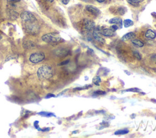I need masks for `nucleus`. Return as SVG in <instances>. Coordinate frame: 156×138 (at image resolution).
Returning a JSON list of instances; mask_svg holds the SVG:
<instances>
[{
    "label": "nucleus",
    "instance_id": "nucleus-10",
    "mask_svg": "<svg viewBox=\"0 0 156 138\" xmlns=\"http://www.w3.org/2000/svg\"><path fill=\"white\" fill-rule=\"evenodd\" d=\"M135 38V34L134 32H131L129 33H127L125 35L123 36L121 38V40L123 41H127V40H132Z\"/></svg>",
    "mask_w": 156,
    "mask_h": 138
},
{
    "label": "nucleus",
    "instance_id": "nucleus-14",
    "mask_svg": "<svg viewBox=\"0 0 156 138\" xmlns=\"http://www.w3.org/2000/svg\"><path fill=\"white\" fill-rule=\"evenodd\" d=\"M133 24H134L133 21H132L130 19H126L123 22V26H124V27H126V28L133 26Z\"/></svg>",
    "mask_w": 156,
    "mask_h": 138
},
{
    "label": "nucleus",
    "instance_id": "nucleus-28",
    "mask_svg": "<svg viewBox=\"0 0 156 138\" xmlns=\"http://www.w3.org/2000/svg\"><path fill=\"white\" fill-rule=\"evenodd\" d=\"M61 1L64 4L67 5L69 2V0H61Z\"/></svg>",
    "mask_w": 156,
    "mask_h": 138
},
{
    "label": "nucleus",
    "instance_id": "nucleus-9",
    "mask_svg": "<svg viewBox=\"0 0 156 138\" xmlns=\"http://www.w3.org/2000/svg\"><path fill=\"white\" fill-rule=\"evenodd\" d=\"M109 23L110 24H116L117 25L119 28L121 29L123 26V21L121 18H113L109 20Z\"/></svg>",
    "mask_w": 156,
    "mask_h": 138
},
{
    "label": "nucleus",
    "instance_id": "nucleus-32",
    "mask_svg": "<svg viewBox=\"0 0 156 138\" xmlns=\"http://www.w3.org/2000/svg\"><path fill=\"white\" fill-rule=\"evenodd\" d=\"M78 132V131H73V133H77Z\"/></svg>",
    "mask_w": 156,
    "mask_h": 138
},
{
    "label": "nucleus",
    "instance_id": "nucleus-30",
    "mask_svg": "<svg viewBox=\"0 0 156 138\" xmlns=\"http://www.w3.org/2000/svg\"><path fill=\"white\" fill-rule=\"evenodd\" d=\"M95 1H96L98 3H103L106 1V0H95Z\"/></svg>",
    "mask_w": 156,
    "mask_h": 138
},
{
    "label": "nucleus",
    "instance_id": "nucleus-1",
    "mask_svg": "<svg viewBox=\"0 0 156 138\" xmlns=\"http://www.w3.org/2000/svg\"><path fill=\"white\" fill-rule=\"evenodd\" d=\"M54 71L49 66H42L37 71V76L41 79H49L53 76Z\"/></svg>",
    "mask_w": 156,
    "mask_h": 138
},
{
    "label": "nucleus",
    "instance_id": "nucleus-15",
    "mask_svg": "<svg viewBox=\"0 0 156 138\" xmlns=\"http://www.w3.org/2000/svg\"><path fill=\"white\" fill-rule=\"evenodd\" d=\"M143 0H127V1L131 5L134 6H138L141 2H142Z\"/></svg>",
    "mask_w": 156,
    "mask_h": 138
},
{
    "label": "nucleus",
    "instance_id": "nucleus-20",
    "mask_svg": "<svg viewBox=\"0 0 156 138\" xmlns=\"http://www.w3.org/2000/svg\"><path fill=\"white\" fill-rule=\"evenodd\" d=\"M124 92H141V90L138 88H130V89H127L124 91Z\"/></svg>",
    "mask_w": 156,
    "mask_h": 138
},
{
    "label": "nucleus",
    "instance_id": "nucleus-4",
    "mask_svg": "<svg viewBox=\"0 0 156 138\" xmlns=\"http://www.w3.org/2000/svg\"><path fill=\"white\" fill-rule=\"evenodd\" d=\"M20 17L23 21L27 23H33L36 20L35 16L33 13L27 11L22 12L20 15Z\"/></svg>",
    "mask_w": 156,
    "mask_h": 138
},
{
    "label": "nucleus",
    "instance_id": "nucleus-11",
    "mask_svg": "<svg viewBox=\"0 0 156 138\" xmlns=\"http://www.w3.org/2000/svg\"><path fill=\"white\" fill-rule=\"evenodd\" d=\"M145 37L149 40H153L156 37V33L151 29H148L145 33Z\"/></svg>",
    "mask_w": 156,
    "mask_h": 138
},
{
    "label": "nucleus",
    "instance_id": "nucleus-21",
    "mask_svg": "<svg viewBox=\"0 0 156 138\" xmlns=\"http://www.w3.org/2000/svg\"><path fill=\"white\" fill-rule=\"evenodd\" d=\"M118 12L119 13V14H120L121 15H123L126 12V9L124 7H120L118 9Z\"/></svg>",
    "mask_w": 156,
    "mask_h": 138
},
{
    "label": "nucleus",
    "instance_id": "nucleus-12",
    "mask_svg": "<svg viewBox=\"0 0 156 138\" xmlns=\"http://www.w3.org/2000/svg\"><path fill=\"white\" fill-rule=\"evenodd\" d=\"M131 41L133 45H134L135 46H138L139 48H141L143 47L144 46V43L142 42V41H140V40H138V39H132L131 40Z\"/></svg>",
    "mask_w": 156,
    "mask_h": 138
},
{
    "label": "nucleus",
    "instance_id": "nucleus-22",
    "mask_svg": "<svg viewBox=\"0 0 156 138\" xmlns=\"http://www.w3.org/2000/svg\"><path fill=\"white\" fill-rule=\"evenodd\" d=\"M133 54H134V57H135L137 59H138V60H141V54H140L138 52H137V51H134V52H133Z\"/></svg>",
    "mask_w": 156,
    "mask_h": 138
},
{
    "label": "nucleus",
    "instance_id": "nucleus-5",
    "mask_svg": "<svg viewBox=\"0 0 156 138\" xmlns=\"http://www.w3.org/2000/svg\"><path fill=\"white\" fill-rule=\"evenodd\" d=\"M92 35H93V37L96 41H98V42L101 43L103 44L105 43L106 41L101 36V34L100 33V27H97V28L94 29L93 33H92Z\"/></svg>",
    "mask_w": 156,
    "mask_h": 138
},
{
    "label": "nucleus",
    "instance_id": "nucleus-6",
    "mask_svg": "<svg viewBox=\"0 0 156 138\" xmlns=\"http://www.w3.org/2000/svg\"><path fill=\"white\" fill-rule=\"evenodd\" d=\"M83 27L86 31H91L95 28V23L92 20L86 19L83 21Z\"/></svg>",
    "mask_w": 156,
    "mask_h": 138
},
{
    "label": "nucleus",
    "instance_id": "nucleus-31",
    "mask_svg": "<svg viewBox=\"0 0 156 138\" xmlns=\"http://www.w3.org/2000/svg\"><path fill=\"white\" fill-rule=\"evenodd\" d=\"M47 1H48L50 2V3H52V2L54 1V0H47Z\"/></svg>",
    "mask_w": 156,
    "mask_h": 138
},
{
    "label": "nucleus",
    "instance_id": "nucleus-3",
    "mask_svg": "<svg viewBox=\"0 0 156 138\" xmlns=\"http://www.w3.org/2000/svg\"><path fill=\"white\" fill-rule=\"evenodd\" d=\"M45 59V54L43 52H35L31 55L30 60L33 63H38Z\"/></svg>",
    "mask_w": 156,
    "mask_h": 138
},
{
    "label": "nucleus",
    "instance_id": "nucleus-24",
    "mask_svg": "<svg viewBox=\"0 0 156 138\" xmlns=\"http://www.w3.org/2000/svg\"><path fill=\"white\" fill-rule=\"evenodd\" d=\"M94 94H96V95H105V94H106V92L104 91L98 90V91H95V92H94Z\"/></svg>",
    "mask_w": 156,
    "mask_h": 138
},
{
    "label": "nucleus",
    "instance_id": "nucleus-33",
    "mask_svg": "<svg viewBox=\"0 0 156 138\" xmlns=\"http://www.w3.org/2000/svg\"><path fill=\"white\" fill-rule=\"evenodd\" d=\"M2 38V37H1V35H0V40H1Z\"/></svg>",
    "mask_w": 156,
    "mask_h": 138
},
{
    "label": "nucleus",
    "instance_id": "nucleus-7",
    "mask_svg": "<svg viewBox=\"0 0 156 138\" xmlns=\"http://www.w3.org/2000/svg\"><path fill=\"white\" fill-rule=\"evenodd\" d=\"M86 9L93 15H99L101 13V11L99 10L96 7L92 5H87L86 6Z\"/></svg>",
    "mask_w": 156,
    "mask_h": 138
},
{
    "label": "nucleus",
    "instance_id": "nucleus-16",
    "mask_svg": "<svg viewBox=\"0 0 156 138\" xmlns=\"http://www.w3.org/2000/svg\"><path fill=\"white\" fill-rule=\"evenodd\" d=\"M92 81H93V83L95 85L99 86V85H100V83L101 82V79L100 77L96 76V77H93V79L92 80Z\"/></svg>",
    "mask_w": 156,
    "mask_h": 138
},
{
    "label": "nucleus",
    "instance_id": "nucleus-26",
    "mask_svg": "<svg viewBox=\"0 0 156 138\" xmlns=\"http://www.w3.org/2000/svg\"><path fill=\"white\" fill-rule=\"evenodd\" d=\"M7 1L10 3H16L19 2L20 0H7Z\"/></svg>",
    "mask_w": 156,
    "mask_h": 138
},
{
    "label": "nucleus",
    "instance_id": "nucleus-2",
    "mask_svg": "<svg viewBox=\"0 0 156 138\" xmlns=\"http://www.w3.org/2000/svg\"><path fill=\"white\" fill-rule=\"evenodd\" d=\"M42 40L48 43H58L62 41V37L58 33H50L41 37Z\"/></svg>",
    "mask_w": 156,
    "mask_h": 138
},
{
    "label": "nucleus",
    "instance_id": "nucleus-23",
    "mask_svg": "<svg viewBox=\"0 0 156 138\" xmlns=\"http://www.w3.org/2000/svg\"><path fill=\"white\" fill-rule=\"evenodd\" d=\"M118 28H119V27L116 24H113V25L111 26L110 27V29L114 32H115L117 31V29H118Z\"/></svg>",
    "mask_w": 156,
    "mask_h": 138
},
{
    "label": "nucleus",
    "instance_id": "nucleus-13",
    "mask_svg": "<svg viewBox=\"0 0 156 138\" xmlns=\"http://www.w3.org/2000/svg\"><path fill=\"white\" fill-rule=\"evenodd\" d=\"M68 51L67 49H59V50H58L56 52V54L57 55H58V56H61V57H63V56H67V55L68 54Z\"/></svg>",
    "mask_w": 156,
    "mask_h": 138
},
{
    "label": "nucleus",
    "instance_id": "nucleus-8",
    "mask_svg": "<svg viewBox=\"0 0 156 138\" xmlns=\"http://www.w3.org/2000/svg\"><path fill=\"white\" fill-rule=\"evenodd\" d=\"M100 33L102 35H104L105 37H113L115 35V33L114 32H113L110 28H100Z\"/></svg>",
    "mask_w": 156,
    "mask_h": 138
},
{
    "label": "nucleus",
    "instance_id": "nucleus-17",
    "mask_svg": "<svg viewBox=\"0 0 156 138\" xmlns=\"http://www.w3.org/2000/svg\"><path fill=\"white\" fill-rule=\"evenodd\" d=\"M129 132L128 130H119L115 132V135H123L129 133Z\"/></svg>",
    "mask_w": 156,
    "mask_h": 138
},
{
    "label": "nucleus",
    "instance_id": "nucleus-27",
    "mask_svg": "<svg viewBox=\"0 0 156 138\" xmlns=\"http://www.w3.org/2000/svg\"><path fill=\"white\" fill-rule=\"evenodd\" d=\"M69 60H65V61L62 62V63H61L59 64V65H67V64H68V63H69Z\"/></svg>",
    "mask_w": 156,
    "mask_h": 138
},
{
    "label": "nucleus",
    "instance_id": "nucleus-18",
    "mask_svg": "<svg viewBox=\"0 0 156 138\" xmlns=\"http://www.w3.org/2000/svg\"><path fill=\"white\" fill-rule=\"evenodd\" d=\"M92 85H87L86 86H84L82 87H78V88H75L73 89L74 91H80V90H87L89 89L90 88H92Z\"/></svg>",
    "mask_w": 156,
    "mask_h": 138
},
{
    "label": "nucleus",
    "instance_id": "nucleus-25",
    "mask_svg": "<svg viewBox=\"0 0 156 138\" xmlns=\"http://www.w3.org/2000/svg\"><path fill=\"white\" fill-rule=\"evenodd\" d=\"M55 95L54 94H48L47 96H46V98H55Z\"/></svg>",
    "mask_w": 156,
    "mask_h": 138
},
{
    "label": "nucleus",
    "instance_id": "nucleus-19",
    "mask_svg": "<svg viewBox=\"0 0 156 138\" xmlns=\"http://www.w3.org/2000/svg\"><path fill=\"white\" fill-rule=\"evenodd\" d=\"M38 115H41L42 116H46V117H51V116H55V115L53 113H47V112H40L38 113Z\"/></svg>",
    "mask_w": 156,
    "mask_h": 138
},
{
    "label": "nucleus",
    "instance_id": "nucleus-29",
    "mask_svg": "<svg viewBox=\"0 0 156 138\" xmlns=\"http://www.w3.org/2000/svg\"><path fill=\"white\" fill-rule=\"evenodd\" d=\"M87 52H89V54H93L94 53V51H93V49H90V48H88Z\"/></svg>",
    "mask_w": 156,
    "mask_h": 138
}]
</instances>
